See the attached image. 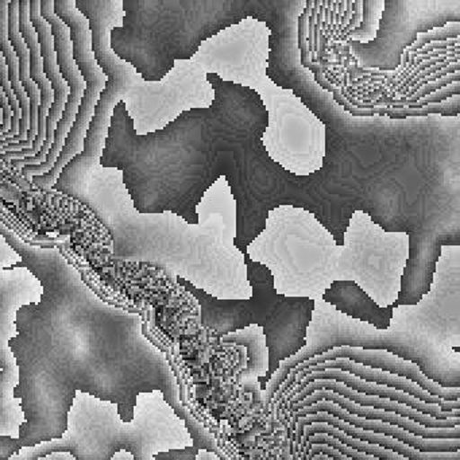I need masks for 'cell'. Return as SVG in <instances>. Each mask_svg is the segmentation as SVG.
<instances>
[{"label": "cell", "instance_id": "cell-1", "mask_svg": "<svg viewBox=\"0 0 460 460\" xmlns=\"http://www.w3.org/2000/svg\"><path fill=\"white\" fill-rule=\"evenodd\" d=\"M0 235L42 288L40 300L15 314L9 341L18 367L13 397L23 421L17 438L0 436V460L60 438L79 394L115 406L123 422H133L139 395L155 392L184 421L195 448L226 460L182 403L176 376L145 336L139 314L102 300L58 247L28 243L2 220Z\"/></svg>", "mask_w": 460, "mask_h": 460}, {"label": "cell", "instance_id": "cell-2", "mask_svg": "<svg viewBox=\"0 0 460 460\" xmlns=\"http://www.w3.org/2000/svg\"><path fill=\"white\" fill-rule=\"evenodd\" d=\"M242 252L270 270L279 295L300 297L314 287L323 295L333 281H354L376 303L381 293L397 300L411 236L385 230L358 209L341 246L308 209L282 204L269 211L265 227Z\"/></svg>", "mask_w": 460, "mask_h": 460}, {"label": "cell", "instance_id": "cell-3", "mask_svg": "<svg viewBox=\"0 0 460 460\" xmlns=\"http://www.w3.org/2000/svg\"><path fill=\"white\" fill-rule=\"evenodd\" d=\"M271 31L265 21L246 17L199 45L190 60L209 76L255 91L268 111L262 146L288 173L308 177L322 171L327 128L290 88L268 75Z\"/></svg>", "mask_w": 460, "mask_h": 460}, {"label": "cell", "instance_id": "cell-4", "mask_svg": "<svg viewBox=\"0 0 460 460\" xmlns=\"http://www.w3.org/2000/svg\"><path fill=\"white\" fill-rule=\"evenodd\" d=\"M250 298H217L190 282H177L198 300L201 325L219 336L260 327L265 336L269 355L268 373L258 379L261 389L277 373L284 360L296 357L306 344V330L311 324L316 301L309 297L279 295L274 288L270 270L244 254Z\"/></svg>", "mask_w": 460, "mask_h": 460}, {"label": "cell", "instance_id": "cell-5", "mask_svg": "<svg viewBox=\"0 0 460 460\" xmlns=\"http://www.w3.org/2000/svg\"><path fill=\"white\" fill-rule=\"evenodd\" d=\"M314 304L311 324L306 330V344L296 357L284 360L266 385L265 406H270L274 395L288 376L301 363L339 347L386 351L400 359L413 363L429 381L443 387H460V363L447 357L443 349L425 333L411 328H389L378 331L366 323L339 314L322 300Z\"/></svg>", "mask_w": 460, "mask_h": 460}, {"label": "cell", "instance_id": "cell-6", "mask_svg": "<svg viewBox=\"0 0 460 460\" xmlns=\"http://www.w3.org/2000/svg\"><path fill=\"white\" fill-rule=\"evenodd\" d=\"M77 10L87 18L91 47L96 63L106 75L107 83L93 111L85 134L82 153L75 155L61 171L55 190L79 203L90 204V185L99 168L112 112L126 96L134 95L144 84L136 69L120 60L110 47V31L120 25L123 0H75Z\"/></svg>", "mask_w": 460, "mask_h": 460}, {"label": "cell", "instance_id": "cell-7", "mask_svg": "<svg viewBox=\"0 0 460 460\" xmlns=\"http://www.w3.org/2000/svg\"><path fill=\"white\" fill-rule=\"evenodd\" d=\"M454 21H460L459 0L384 2L374 41L366 45L349 42V45L360 66L395 71L403 50L414 44L419 34Z\"/></svg>", "mask_w": 460, "mask_h": 460}, {"label": "cell", "instance_id": "cell-8", "mask_svg": "<svg viewBox=\"0 0 460 460\" xmlns=\"http://www.w3.org/2000/svg\"><path fill=\"white\" fill-rule=\"evenodd\" d=\"M55 13L71 33L72 52L77 69L85 82L84 95L77 110L76 119L66 136L63 150L56 161L55 166L45 176L34 177L31 184L40 190H49L55 187L64 166L82 153L85 134L88 131L96 104L101 98L102 91L106 87L107 77L96 63L91 47V31L87 18L77 10L75 0H55Z\"/></svg>", "mask_w": 460, "mask_h": 460}, {"label": "cell", "instance_id": "cell-9", "mask_svg": "<svg viewBox=\"0 0 460 460\" xmlns=\"http://www.w3.org/2000/svg\"><path fill=\"white\" fill-rule=\"evenodd\" d=\"M41 295L40 282L9 292L0 290V436L17 438L23 421L20 403L13 397L18 384V367L9 341L15 335V314L23 305L37 303Z\"/></svg>", "mask_w": 460, "mask_h": 460}, {"label": "cell", "instance_id": "cell-10", "mask_svg": "<svg viewBox=\"0 0 460 460\" xmlns=\"http://www.w3.org/2000/svg\"><path fill=\"white\" fill-rule=\"evenodd\" d=\"M325 370H341L344 373L352 374L354 376L362 379L365 382H371V384L384 385V386L392 387V389L400 390V392L406 393L428 405H438L443 411H452L460 409V400L457 401H444L441 398L430 395L429 393L422 390L419 385L413 384L409 379L402 378V376H394V374L386 373V371L376 370V368L366 367V366L359 365V363L351 362L349 359H335L330 362L320 363V365L312 366V367L304 368L300 373L296 374L292 379H288L284 382L279 392L274 395L273 401H281L282 397L292 392L306 376L314 373H320Z\"/></svg>", "mask_w": 460, "mask_h": 460}, {"label": "cell", "instance_id": "cell-11", "mask_svg": "<svg viewBox=\"0 0 460 460\" xmlns=\"http://www.w3.org/2000/svg\"><path fill=\"white\" fill-rule=\"evenodd\" d=\"M332 414L338 417L341 421L352 425V427L360 428V429L370 430V432L379 433V435L389 436V438H395L411 448L417 449L421 452H456L460 451V438H422L419 436L411 435L401 428L394 427V425L387 424V422L378 421V420H366L359 416L349 414V411L341 409V406L330 402V401H319L314 405L306 406V408L300 409V411H292V422L290 428L295 429L296 422L303 417L309 416V414L320 413Z\"/></svg>", "mask_w": 460, "mask_h": 460}, {"label": "cell", "instance_id": "cell-12", "mask_svg": "<svg viewBox=\"0 0 460 460\" xmlns=\"http://www.w3.org/2000/svg\"><path fill=\"white\" fill-rule=\"evenodd\" d=\"M20 31L22 34L23 41L28 45L29 56H31V77L40 90V109H39V128H37V137L34 139L33 147L29 150H21V152L4 153L2 155L4 161L25 160V158L36 157L45 144V136H47V118L49 114L50 107L53 104L52 85L49 80L45 76L44 60L41 58L40 50L39 39H37L36 31L31 21V2L22 0L20 2Z\"/></svg>", "mask_w": 460, "mask_h": 460}, {"label": "cell", "instance_id": "cell-13", "mask_svg": "<svg viewBox=\"0 0 460 460\" xmlns=\"http://www.w3.org/2000/svg\"><path fill=\"white\" fill-rule=\"evenodd\" d=\"M322 300L339 314L371 325L378 331H387L394 319L392 305L381 306L354 281H333Z\"/></svg>", "mask_w": 460, "mask_h": 460}, {"label": "cell", "instance_id": "cell-14", "mask_svg": "<svg viewBox=\"0 0 460 460\" xmlns=\"http://www.w3.org/2000/svg\"><path fill=\"white\" fill-rule=\"evenodd\" d=\"M317 390H330V392L336 393V394L341 395V397L357 403V405L382 409V411H390V413H395L398 414V416L411 420V421L417 422V424L422 425V427L454 428L460 425V417H452V419L447 420L435 419V417L420 413L416 409L409 408V406L395 402V401L376 397V395L360 394V393L354 392V390L347 387L346 385L341 384V382L330 381V379L311 382V384L306 385L304 389H301L295 397L290 398V400L285 403V406H287L288 411H289L290 406L296 405V403L300 402L304 398L308 397V395L317 392Z\"/></svg>", "mask_w": 460, "mask_h": 460}, {"label": "cell", "instance_id": "cell-15", "mask_svg": "<svg viewBox=\"0 0 460 460\" xmlns=\"http://www.w3.org/2000/svg\"><path fill=\"white\" fill-rule=\"evenodd\" d=\"M322 379L341 382V384L346 385L347 387L354 390V392L360 393V394L376 395V397L395 401V402L416 409L420 413L435 417V419L447 420L452 419V417H460V409L452 411H443L438 405H428V403L422 402V401L417 400V398L411 397V395L406 394V393L400 392V390L392 389V387L384 386V385L365 382L358 378V376H352V374L344 373V371L341 370H325L320 371V373L309 374L292 392L288 393L285 397L281 398V402L285 405L290 398L295 397L306 385L314 381H322Z\"/></svg>", "mask_w": 460, "mask_h": 460}, {"label": "cell", "instance_id": "cell-16", "mask_svg": "<svg viewBox=\"0 0 460 460\" xmlns=\"http://www.w3.org/2000/svg\"><path fill=\"white\" fill-rule=\"evenodd\" d=\"M319 401H330L335 405L341 406L344 411H349V414L354 416L362 417L366 420H378V421L387 422V424L394 425V427L401 428L411 435L419 436L422 438H460V425L454 428H427L411 420L405 419V417L398 416L390 411H382V409H374L370 406L357 405L351 401L346 400L341 395L336 393L330 392V390H317L312 393L308 397L304 398L300 402L296 405L290 406L289 411H300V409L306 408V406L314 405Z\"/></svg>", "mask_w": 460, "mask_h": 460}, {"label": "cell", "instance_id": "cell-17", "mask_svg": "<svg viewBox=\"0 0 460 460\" xmlns=\"http://www.w3.org/2000/svg\"><path fill=\"white\" fill-rule=\"evenodd\" d=\"M317 422H323V424L331 425V427L336 428V429L343 432L344 435L349 436V438H357V440L365 441V443L374 444V446L384 447V448L392 449V451L397 452L401 456L406 457L409 460H460V451L456 452H421L417 449L411 448V447L406 446V444L401 443V441L395 440V438H389V436L379 435V433L370 432V430L360 429V428L352 427V425L347 424V422L341 421L338 417L332 416V414L325 413V411H320L316 414H309V416L303 417L296 422L295 427V440H296V451L298 452L300 449L301 438H303V429L308 425L317 424Z\"/></svg>", "mask_w": 460, "mask_h": 460}, {"label": "cell", "instance_id": "cell-18", "mask_svg": "<svg viewBox=\"0 0 460 460\" xmlns=\"http://www.w3.org/2000/svg\"><path fill=\"white\" fill-rule=\"evenodd\" d=\"M9 40L15 55H17L18 64H20L21 84H22L23 91L28 95L29 104H31V125H29L26 141L0 147L2 155L4 153L31 149L37 137V128H39V109L41 98H40L39 87L31 77V56H29L28 45L23 41L22 34L20 31V2L17 0H13L9 4Z\"/></svg>", "mask_w": 460, "mask_h": 460}, {"label": "cell", "instance_id": "cell-19", "mask_svg": "<svg viewBox=\"0 0 460 460\" xmlns=\"http://www.w3.org/2000/svg\"><path fill=\"white\" fill-rule=\"evenodd\" d=\"M9 4L10 2L7 0H0V52L6 61L10 85H12L18 104H20L21 122L18 136L2 142L0 147L25 142L28 138L29 125H31V104H29L28 95L20 82V64H18L17 55H15L9 40Z\"/></svg>", "mask_w": 460, "mask_h": 460}, {"label": "cell", "instance_id": "cell-20", "mask_svg": "<svg viewBox=\"0 0 460 460\" xmlns=\"http://www.w3.org/2000/svg\"><path fill=\"white\" fill-rule=\"evenodd\" d=\"M319 433H324V435L331 436V438H336L339 443L343 446L349 447V448L355 449V451L362 452V454L371 455V456L376 457L379 460H409L406 457L401 456L397 452L392 451V449L384 448V447L374 446V444L365 443V441L357 440V438H349V436L344 435L341 430L336 428L331 427L328 424H323V422H317V424H311L303 429V438H301L300 451H304L306 440L311 436L319 435Z\"/></svg>", "mask_w": 460, "mask_h": 460}, {"label": "cell", "instance_id": "cell-21", "mask_svg": "<svg viewBox=\"0 0 460 460\" xmlns=\"http://www.w3.org/2000/svg\"><path fill=\"white\" fill-rule=\"evenodd\" d=\"M0 87H2V91H4V96H6L10 109H12L13 112L12 128H10L9 133L0 137V144H2V142L7 141V139L18 136V133H20L21 122L20 104H18L17 98H15L14 93H13L12 90V85H10L9 71H7L6 61H4L2 52H0Z\"/></svg>", "mask_w": 460, "mask_h": 460}, {"label": "cell", "instance_id": "cell-22", "mask_svg": "<svg viewBox=\"0 0 460 460\" xmlns=\"http://www.w3.org/2000/svg\"><path fill=\"white\" fill-rule=\"evenodd\" d=\"M460 39V21H454V22L446 23L440 28L432 29V31H425V33L419 34L416 41L408 49L403 50L405 55H413L417 50L421 49L425 45L430 42H443L448 40Z\"/></svg>", "mask_w": 460, "mask_h": 460}, {"label": "cell", "instance_id": "cell-23", "mask_svg": "<svg viewBox=\"0 0 460 460\" xmlns=\"http://www.w3.org/2000/svg\"><path fill=\"white\" fill-rule=\"evenodd\" d=\"M314 444H325V446L331 447V448L338 449L341 455L349 457L352 460H379L376 457L371 456V455L362 454V452L355 451V449L349 448V447L343 446L339 443L336 438H331V436L324 435V433H319V435L311 436L306 440L305 447H304V456L308 457L309 447L314 446Z\"/></svg>", "mask_w": 460, "mask_h": 460}, {"label": "cell", "instance_id": "cell-24", "mask_svg": "<svg viewBox=\"0 0 460 460\" xmlns=\"http://www.w3.org/2000/svg\"><path fill=\"white\" fill-rule=\"evenodd\" d=\"M317 454L325 455V456L335 460H352L341 455L338 449L331 448V447L325 446V444H314V446L309 447L308 457L314 456Z\"/></svg>", "mask_w": 460, "mask_h": 460}, {"label": "cell", "instance_id": "cell-25", "mask_svg": "<svg viewBox=\"0 0 460 460\" xmlns=\"http://www.w3.org/2000/svg\"><path fill=\"white\" fill-rule=\"evenodd\" d=\"M40 460H76L74 456L69 454H63V452H58V454L48 455V456L41 457ZM111 460H136L131 454L126 451H119L111 457Z\"/></svg>", "mask_w": 460, "mask_h": 460}, {"label": "cell", "instance_id": "cell-26", "mask_svg": "<svg viewBox=\"0 0 460 460\" xmlns=\"http://www.w3.org/2000/svg\"><path fill=\"white\" fill-rule=\"evenodd\" d=\"M309 460H335V459H331V457L325 456V455H323V454H317V455H314V456L309 457Z\"/></svg>", "mask_w": 460, "mask_h": 460}, {"label": "cell", "instance_id": "cell-27", "mask_svg": "<svg viewBox=\"0 0 460 460\" xmlns=\"http://www.w3.org/2000/svg\"><path fill=\"white\" fill-rule=\"evenodd\" d=\"M2 120H4V114H2V110H0V125H2Z\"/></svg>", "mask_w": 460, "mask_h": 460}]
</instances>
